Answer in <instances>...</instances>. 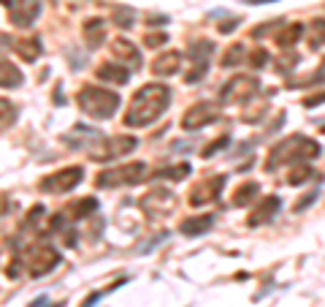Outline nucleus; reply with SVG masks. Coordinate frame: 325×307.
<instances>
[{
  "label": "nucleus",
  "instance_id": "0eeeda50",
  "mask_svg": "<svg viewBox=\"0 0 325 307\" xmlns=\"http://www.w3.org/2000/svg\"><path fill=\"white\" fill-rule=\"evenodd\" d=\"M258 79H252V76H233L228 84H223V90H220V101L223 104H244V101H249L252 96L258 93Z\"/></svg>",
  "mask_w": 325,
  "mask_h": 307
},
{
  "label": "nucleus",
  "instance_id": "1a4fd4ad",
  "mask_svg": "<svg viewBox=\"0 0 325 307\" xmlns=\"http://www.w3.org/2000/svg\"><path fill=\"white\" fill-rule=\"evenodd\" d=\"M223 185H225V174L201 179L198 185H193V191H190V199H187V201L193 204V207L209 204V201H214V199H220V193H223Z\"/></svg>",
  "mask_w": 325,
  "mask_h": 307
},
{
  "label": "nucleus",
  "instance_id": "a19ab883",
  "mask_svg": "<svg viewBox=\"0 0 325 307\" xmlns=\"http://www.w3.org/2000/svg\"><path fill=\"white\" fill-rule=\"evenodd\" d=\"M44 304H46V296H41V299H35V302L30 304V307H44Z\"/></svg>",
  "mask_w": 325,
  "mask_h": 307
},
{
  "label": "nucleus",
  "instance_id": "2f4dec72",
  "mask_svg": "<svg viewBox=\"0 0 325 307\" xmlns=\"http://www.w3.org/2000/svg\"><path fill=\"white\" fill-rule=\"evenodd\" d=\"M125 283H128V278H125V280H120V283H114L112 288H117V286H125ZM112 288H109V291H112ZM109 291H95V294H90V296H87V302H84L82 307H95V304H98V302H100L103 296L109 294Z\"/></svg>",
  "mask_w": 325,
  "mask_h": 307
},
{
  "label": "nucleus",
  "instance_id": "39448f33",
  "mask_svg": "<svg viewBox=\"0 0 325 307\" xmlns=\"http://www.w3.org/2000/svg\"><path fill=\"white\" fill-rule=\"evenodd\" d=\"M147 177V166L144 163H125L120 169H109L100 171L95 177V185L98 188H120V185H136Z\"/></svg>",
  "mask_w": 325,
  "mask_h": 307
},
{
  "label": "nucleus",
  "instance_id": "e433bc0d",
  "mask_svg": "<svg viewBox=\"0 0 325 307\" xmlns=\"http://www.w3.org/2000/svg\"><path fill=\"white\" fill-rule=\"evenodd\" d=\"M239 22H241L239 17H233V19H225L223 25H220V33H233V30L239 27Z\"/></svg>",
  "mask_w": 325,
  "mask_h": 307
},
{
  "label": "nucleus",
  "instance_id": "f03ea898",
  "mask_svg": "<svg viewBox=\"0 0 325 307\" xmlns=\"http://www.w3.org/2000/svg\"><path fill=\"white\" fill-rule=\"evenodd\" d=\"M320 155V144H317L314 139L309 136H301V133H296V136H287L282 139L279 144H276L271 149V155H268L266 161V169L271 171L276 166H282V163H301V161H312Z\"/></svg>",
  "mask_w": 325,
  "mask_h": 307
},
{
  "label": "nucleus",
  "instance_id": "f8f14e48",
  "mask_svg": "<svg viewBox=\"0 0 325 307\" xmlns=\"http://www.w3.org/2000/svg\"><path fill=\"white\" fill-rule=\"evenodd\" d=\"M217 109H214L211 104H195V106H190L185 117H182V128L185 131H198V128H203V125H209L217 120Z\"/></svg>",
  "mask_w": 325,
  "mask_h": 307
},
{
  "label": "nucleus",
  "instance_id": "6ab92c4d",
  "mask_svg": "<svg viewBox=\"0 0 325 307\" xmlns=\"http://www.w3.org/2000/svg\"><path fill=\"white\" fill-rule=\"evenodd\" d=\"M25 82L22 71L17 66H11L9 60H0V87H19Z\"/></svg>",
  "mask_w": 325,
  "mask_h": 307
},
{
  "label": "nucleus",
  "instance_id": "bb28decb",
  "mask_svg": "<svg viewBox=\"0 0 325 307\" xmlns=\"http://www.w3.org/2000/svg\"><path fill=\"white\" fill-rule=\"evenodd\" d=\"M187 174H190V163H176V166L160 169L155 177H165V179H185Z\"/></svg>",
  "mask_w": 325,
  "mask_h": 307
},
{
  "label": "nucleus",
  "instance_id": "412c9836",
  "mask_svg": "<svg viewBox=\"0 0 325 307\" xmlns=\"http://www.w3.org/2000/svg\"><path fill=\"white\" fill-rule=\"evenodd\" d=\"M301 36H304V25H298V22H293V25H284V27H282V33L276 36V44H279L282 49H290V46L296 44Z\"/></svg>",
  "mask_w": 325,
  "mask_h": 307
},
{
  "label": "nucleus",
  "instance_id": "ea45409f",
  "mask_svg": "<svg viewBox=\"0 0 325 307\" xmlns=\"http://www.w3.org/2000/svg\"><path fill=\"white\" fill-rule=\"evenodd\" d=\"M247 6H263V3H276V0H244Z\"/></svg>",
  "mask_w": 325,
  "mask_h": 307
},
{
  "label": "nucleus",
  "instance_id": "72a5a7b5",
  "mask_svg": "<svg viewBox=\"0 0 325 307\" xmlns=\"http://www.w3.org/2000/svg\"><path fill=\"white\" fill-rule=\"evenodd\" d=\"M312 201H317V191H309V193H304V199H298L296 204H293V209H296V212H301V209H306Z\"/></svg>",
  "mask_w": 325,
  "mask_h": 307
},
{
  "label": "nucleus",
  "instance_id": "7c9ffc66",
  "mask_svg": "<svg viewBox=\"0 0 325 307\" xmlns=\"http://www.w3.org/2000/svg\"><path fill=\"white\" fill-rule=\"evenodd\" d=\"M247 63L252 68H263L266 63H268V52L266 49H255V52H249L247 54Z\"/></svg>",
  "mask_w": 325,
  "mask_h": 307
},
{
  "label": "nucleus",
  "instance_id": "f704fd0d",
  "mask_svg": "<svg viewBox=\"0 0 325 307\" xmlns=\"http://www.w3.org/2000/svg\"><path fill=\"white\" fill-rule=\"evenodd\" d=\"M279 22H282V19H274V22H268V25H263V27H255V30H252V36H255V38H260V36H266L268 30L279 27Z\"/></svg>",
  "mask_w": 325,
  "mask_h": 307
},
{
  "label": "nucleus",
  "instance_id": "a878e982",
  "mask_svg": "<svg viewBox=\"0 0 325 307\" xmlns=\"http://www.w3.org/2000/svg\"><path fill=\"white\" fill-rule=\"evenodd\" d=\"M258 193V182H244L239 191L233 193V207H244V204H249L252 199H255Z\"/></svg>",
  "mask_w": 325,
  "mask_h": 307
},
{
  "label": "nucleus",
  "instance_id": "b1692460",
  "mask_svg": "<svg viewBox=\"0 0 325 307\" xmlns=\"http://www.w3.org/2000/svg\"><path fill=\"white\" fill-rule=\"evenodd\" d=\"M98 209V199H84V201H79V204H70V207L65 209V215H74L70 220H79V218H87L90 212H95Z\"/></svg>",
  "mask_w": 325,
  "mask_h": 307
},
{
  "label": "nucleus",
  "instance_id": "c85d7f7f",
  "mask_svg": "<svg viewBox=\"0 0 325 307\" xmlns=\"http://www.w3.org/2000/svg\"><path fill=\"white\" fill-rule=\"evenodd\" d=\"M228 141H231V139H228V136H220V139H214L211 141V144H206L203 147V158H211V155H217L220 152V149H223V147H228Z\"/></svg>",
  "mask_w": 325,
  "mask_h": 307
},
{
  "label": "nucleus",
  "instance_id": "f257e3e1",
  "mask_svg": "<svg viewBox=\"0 0 325 307\" xmlns=\"http://www.w3.org/2000/svg\"><path fill=\"white\" fill-rule=\"evenodd\" d=\"M168 104H171V90L165 84H147L133 96L130 109L125 114V125L128 128H144V125L155 122Z\"/></svg>",
  "mask_w": 325,
  "mask_h": 307
},
{
  "label": "nucleus",
  "instance_id": "473e14b6",
  "mask_svg": "<svg viewBox=\"0 0 325 307\" xmlns=\"http://www.w3.org/2000/svg\"><path fill=\"white\" fill-rule=\"evenodd\" d=\"M14 120V106L6 98H0V125H9Z\"/></svg>",
  "mask_w": 325,
  "mask_h": 307
},
{
  "label": "nucleus",
  "instance_id": "2eb2a0df",
  "mask_svg": "<svg viewBox=\"0 0 325 307\" xmlns=\"http://www.w3.org/2000/svg\"><path fill=\"white\" fill-rule=\"evenodd\" d=\"M95 76H98L100 82H112V84H125L130 79V71L122 66H114V63H103V66L95 71Z\"/></svg>",
  "mask_w": 325,
  "mask_h": 307
},
{
  "label": "nucleus",
  "instance_id": "9b49d317",
  "mask_svg": "<svg viewBox=\"0 0 325 307\" xmlns=\"http://www.w3.org/2000/svg\"><path fill=\"white\" fill-rule=\"evenodd\" d=\"M41 14V3L38 0H11L9 6V17L17 27H30Z\"/></svg>",
  "mask_w": 325,
  "mask_h": 307
},
{
  "label": "nucleus",
  "instance_id": "5701e85b",
  "mask_svg": "<svg viewBox=\"0 0 325 307\" xmlns=\"http://www.w3.org/2000/svg\"><path fill=\"white\" fill-rule=\"evenodd\" d=\"M322 44H325V19H314L312 22V27H309V49L317 52V49H322Z\"/></svg>",
  "mask_w": 325,
  "mask_h": 307
},
{
  "label": "nucleus",
  "instance_id": "c756f323",
  "mask_svg": "<svg viewBox=\"0 0 325 307\" xmlns=\"http://www.w3.org/2000/svg\"><path fill=\"white\" fill-rule=\"evenodd\" d=\"M266 109H268V104H266V101H260V104H255V106H252V112L247 109V112H244V122H258L260 117L266 114Z\"/></svg>",
  "mask_w": 325,
  "mask_h": 307
},
{
  "label": "nucleus",
  "instance_id": "aec40b11",
  "mask_svg": "<svg viewBox=\"0 0 325 307\" xmlns=\"http://www.w3.org/2000/svg\"><path fill=\"white\" fill-rule=\"evenodd\" d=\"M103 36H106V25H103V19H87L84 22V41L90 46H100Z\"/></svg>",
  "mask_w": 325,
  "mask_h": 307
},
{
  "label": "nucleus",
  "instance_id": "4be33fe9",
  "mask_svg": "<svg viewBox=\"0 0 325 307\" xmlns=\"http://www.w3.org/2000/svg\"><path fill=\"white\" fill-rule=\"evenodd\" d=\"M247 46L244 44H231V49H228L225 54H223V66L225 68H236V66H241L244 60H247Z\"/></svg>",
  "mask_w": 325,
  "mask_h": 307
},
{
  "label": "nucleus",
  "instance_id": "393cba45",
  "mask_svg": "<svg viewBox=\"0 0 325 307\" xmlns=\"http://www.w3.org/2000/svg\"><path fill=\"white\" fill-rule=\"evenodd\" d=\"M312 166L309 163H293V169H290V174H287V182L290 185H301V182H306V179H312Z\"/></svg>",
  "mask_w": 325,
  "mask_h": 307
},
{
  "label": "nucleus",
  "instance_id": "cd10ccee",
  "mask_svg": "<svg viewBox=\"0 0 325 307\" xmlns=\"http://www.w3.org/2000/svg\"><path fill=\"white\" fill-rule=\"evenodd\" d=\"M320 82H325V60L320 63V68H317L314 74L304 76V79H296V82H290V87H301V84H320Z\"/></svg>",
  "mask_w": 325,
  "mask_h": 307
},
{
  "label": "nucleus",
  "instance_id": "ddd939ff",
  "mask_svg": "<svg viewBox=\"0 0 325 307\" xmlns=\"http://www.w3.org/2000/svg\"><path fill=\"white\" fill-rule=\"evenodd\" d=\"M279 207H282L279 196H266V199H263L255 209L249 212V220H247V223H249V226H260V223H266V220H271V218L276 215V209H279Z\"/></svg>",
  "mask_w": 325,
  "mask_h": 307
},
{
  "label": "nucleus",
  "instance_id": "4468645a",
  "mask_svg": "<svg viewBox=\"0 0 325 307\" xmlns=\"http://www.w3.org/2000/svg\"><path fill=\"white\" fill-rule=\"evenodd\" d=\"M112 49H114L117 57H120V63H125V66H130V68H136L138 63H141V52H138V46H136V44H130L128 38H117V41L112 44Z\"/></svg>",
  "mask_w": 325,
  "mask_h": 307
},
{
  "label": "nucleus",
  "instance_id": "dca6fc26",
  "mask_svg": "<svg viewBox=\"0 0 325 307\" xmlns=\"http://www.w3.org/2000/svg\"><path fill=\"white\" fill-rule=\"evenodd\" d=\"M211 226H214L211 215H195V218H185V220H182L179 231L185 234V237H198V234H206Z\"/></svg>",
  "mask_w": 325,
  "mask_h": 307
},
{
  "label": "nucleus",
  "instance_id": "423d86ee",
  "mask_svg": "<svg viewBox=\"0 0 325 307\" xmlns=\"http://www.w3.org/2000/svg\"><path fill=\"white\" fill-rule=\"evenodd\" d=\"M82 179H84V169L82 166H68V169L57 171V174L44 177L38 188H41L44 193H68V191H74Z\"/></svg>",
  "mask_w": 325,
  "mask_h": 307
},
{
  "label": "nucleus",
  "instance_id": "58836bf2",
  "mask_svg": "<svg viewBox=\"0 0 325 307\" xmlns=\"http://www.w3.org/2000/svg\"><path fill=\"white\" fill-rule=\"evenodd\" d=\"M9 207H11V201L6 199V196H0V218L6 215V209H9Z\"/></svg>",
  "mask_w": 325,
  "mask_h": 307
},
{
  "label": "nucleus",
  "instance_id": "4c0bfd02",
  "mask_svg": "<svg viewBox=\"0 0 325 307\" xmlns=\"http://www.w3.org/2000/svg\"><path fill=\"white\" fill-rule=\"evenodd\" d=\"M165 44V36H147V46H160Z\"/></svg>",
  "mask_w": 325,
  "mask_h": 307
},
{
  "label": "nucleus",
  "instance_id": "20e7f679",
  "mask_svg": "<svg viewBox=\"0 0 325 307\" xmlns=\"http://www.w3.org/2000/svg\"><path fill=\"white\" fill-rule=\"evenodd\" d=\"M60 261H62V256H60V250H54V245H49V242H38V245L30 248L27 258H22V266H27V274L41 278V274L52 272Z\"/></svg>",
  "mask_w": 325,
  "mask_h": 307
},
{
  "label": "nucleus",
  "instance_id": "f3484780",
  "mask_svg": "<svg viewBox=\"0 0 325 307\" xmlns=\"http://www.w3.org/2000/svg\"><path fill=\"white\" fill-rule=\"evenodd\" d=\"M179 63H182L179 52H165V54H160V57L155 60L152 71L157 76H171V74H176V71H179Z\"/></svg>",
  "mask_w": 325,
  "mask_h": 307
},
{
  "label": "nucleus",
  "instance_id": "a211bd4d",
  "mask_svg": "<svg viewBox=\"0 0 325 307\" xmlns=\"http://www.w3.org/2000/svg\"><path fill=\"white\" fill-rule=\"evenodd\" d=\"M14 52L25 63H35L41 57V44H38V38H22V41H14Z\"/></svg>",
  "mask_w": 325,
  "mask_h": 307
},
{
  "label": "nucleus",
  "instance_id": "9d476101",
  "mask_svg": "<svg viewBox=\"0 0 325 307\" xmlns=\"http://www.w3.org/2000/svg\"><path fill=\"white\" fill-rule=\"evenodd\" d=\"M176 207V196L165 188H157V191H149L144 199H141V209L147 212L149 218H157V215H165Z\"/></svg>",
  "mask_w": 325,
  "mask_h": 307
},
{
  "label": "nucleus",
  "instance_id": "7ed1b4c3",
  "mask_svg": "<svg viewBox=\"0 0 325 307\" xmlns=\"http://www.w3.org/2000/svg\"><path fill=\"white\" fill-rule=\"evenodd\" d=\"M76 101H79V106H82V112L95 117V120H109V117H114V112L120 109V96H117L114 90L92 87V84H87L76 96Z\"/></svg>",
  "mask_w": 325,
  "mask_h": 307
},
{
  "label": "nucleus",
  "instance_id": "c9c22d12",
  "mask_svg": "<svg viewBox=\"0 0 325 307\" xmlns=\"http://www.w3.org/2000/svg\"><path fill=\"white\" fill-rule=\"evenodd\" d=\"M320 104H325V93H317V96H309V98H304V106H306V109L320 106Z\"/></svg>",
  "mask_w": 325,
  "mask_h": 307
},
{
  "label": "nucleus",
  "instance_id": "6e6552de",
  "mask_svg": "<svg viewBox=\"0 0 325 307\" xmlns=\"http://www.w3.org/2000/svg\"><path fill=\"white\" fill-rule=\"evenodd\" d=\"M138 147V139L133 136H114V139H103L100 144L92 147V158L95 161H112V158H120V155H128Z\"/></svg>",
  "mask_w": 325,
  "mask_h": 307
}]
</instances>
